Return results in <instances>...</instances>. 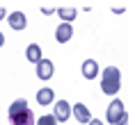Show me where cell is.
<instances>
[{
    "label": "cell",
    "mask_w": 135,
    "mask_h": 125,
    "mask_svg": "<svg viewBox=\"0 0 135 125\" xmlns=\"http://www.w3.org/2000/svg\"><path fill=\"white\" fill-rule=\"evenodd\" d=\"M71 111H73V116L78 118L80 123H89V121H92V114H89V109H87L83 102H76L71 107Z\"/></svg>",
    "instance_id": "cell-9"
},
{
    "label": "cell",
    "mask_w": 135,
    "mask_h": 125,
    "mask_svg": "<svg viewBox=\"0 0 135 125\" xmlns=\"http://www.w3.org/2000/svg\"><path fill=\"white\" fill-rule=\"evenodd\" d=\"M5 16H7V14H5V9L0 7V21H2V18H5Z\"/></svg>",
    "instance_id": "cell-16"
},
{
    "label": "cell",
    "mask_w": 135,
    "mask_h": 125,
    "mask_svg": "<svg viewBox=\"0 0 135 125\" xmlns=\"http://www.w3.org/2000/svg\"><path fill=\"white\" fill-rule=\"evenodd\" d=\"M57 16H60V18H62L64 23H69V25H71V21L76 18V9H69V7H60V9H57Z\"/></svg>",
    "instance_id": "cell-12"
},
{
    "label": "cell",
    "mask_w": 135,
    "mask_h": 125,
    "mask_svg": "<svg viewBox=\"0 0 135 125\" xmlns=\"http://www.w3.org/2000/svg\"><path fill=\"white\" fill-rule=\"evenodd\" d=\"M124 114H126L124 102H121V100H112V102H110V107H108V111H105V118H108V123H117Z\"/></svg>",
    "instance_id": "cell-3"
},
{
    "label": "cell",
    "mask_w": 135,
    "mask_h": 125,
    "mask_svg": "<svg viewBox=\"0 0 135 125\" xmlns=\"http://www.w3.org/2000/svg\"><path fill=\"white\" fill-rule=\"evenodd\" d=\"M96 75H99V64H96V59H85L83 62V77L85 80H94Z\"/></svg>",
    "instance_id": "cell-8"
},
{
    "label": "cell",
    "mask_w": 135,
    "mask_h": 125,
    "mask_svg": "<svg viewBox=\"0 0 135 125\" xmlns=\"http://www.w3.org/2000/svg\"><path fill=\"white\" fill-rule=\"evenodd\" d=\"M2 43H5V36H2V32H0V48H2Z\"/></svg>",
    "instance_id": "cell-17"
},
{
    "label": "cell",
    "mask_w": 135,
    "mask_h": 125,
    "mask_svg": "<svg viewBox=\"0 0 135 125\" xmlns=\"http://www.w3.org/2000/svg\"><path fill=\"white\" fill-rule=\"evenodd\" d=\"M9 123L12 125H35L37 118L32 114V109L28 107V100L25 98H18L12 102L9 107Z\"/></svg>",
    "instance_id": "cell-1"
},
{
    "label": "cell",
    "mask_w": 135,
    "mask_h": 125,
    "mask_svg": "<svg viewBox=\"0 0 135 125\" xmlns=\"http://www.w3.org/2000/svg\"><path fill=\"white\" fill-rule=\"evenodd\" d=\"M35 125H57V118L53 116V114H46V116L37 118V123H35Z\"/></svg>",
    "instance_id": "cell-13"
},
{
    "label": "cell",
    "mask_w": 135,
    "mask_h": 125,
    "mask_svg": "<svg viewBox=\"0 0 135 125\" xmlns=\"http://www.w3.org/2000/svg\"><path fill=\"white\" fill-rule=\"evenodd\" d=\"M37 102L41 105V107L53 105V102H55V91L50 89V86H41V89L37 91Z\"/></svg>",
    "instance_id": "cell-5"
},
{
    "label": "cell",
    "mask_w": 135,
    "mask_h": 125,
    "mask_svg": "<svg viewBox=\"0 0 135 125\" xmlns=\"http://www.w3.org/2000/svg\"><path fill=\"white\" fill-rule=\"evenodd\" d=\"M114 125H128V114H124V116H121V118H119V121H117Z\"/></svg>",
    "instance_id": "cell-14"
},
{
    "label": "cell",
    "mask_w": 135,
    "mask_h": 125,
    "mask_svg": "<svg viewBox=\"0 0 135 125\" xmlns=\"http://www.w3.org/2000/svg\"><path fill=\"white\" fill-rule=\"evenodd\" d=\"M9 25H12V30L21 32V30H25V25H28V18H25L23 12H14V14H9Z\"/></svg>",
    "instance_id": "cell-7"
},
{
    "label": "cell",
    "mask_w": 135,
    "mask_h": 125,
    "mask_svg": "<svg viewBox=\"0 0 135 125\" xmlns=\"http://www.w3.org/2000/svg\"><path fill=\"white\" fill-rule=\"evenodd\" d=\"M35 66H37V77H39V80L46 82V80L53 77V62H50V59H41V62L35 64Z\"/></svg>",
    "instance_id": "cell-6"
},
{
    "label": "cell",
    "mask_w": 135,
    "mask_h": 125,
    "mask_svg": "<svg viewBox=\"0 0 135 125\" xmlns=\"http://www.w3.org/2000/svg\"><path fill=\"white\" fill-rule=\"evenodd\" d=\"M25 57H28V62H32V64H39L44 59L41 57V48L37 46V43H30L28 48H25Z\"/></svg>",
    "instance_id": "cell-11"
},
{
    "label": "cell",
    "mask_w": 135,
    "mask_h": 125,
    "mask_svg": "<svg viewBox=\"0 0 135 125\" xmlns=\"http://www.w3.org/2000/svg\"><path fill=\"white\" fill-rule=\"evenodd\" d=\"M87 125H103V123H101L99 118H92V121H89V123H87Z\"/></svg>",
    "instance_id": "cell-15"
},
{
    "label": "cell",
    "mask_w": 135,
    "mask_h": 125,
    "mask_svg": "<svg viewBox=\"0 0 135 125\" xmlns=\"http://www.w3.org/2000/svg\"><path fill=\"white\" fill-rule=\"evenodd\" d=\"M53 116L57 118V123L69 121V116H71V105L66 102V100H57L55 102V114H53Z\"/></svg>",
    "instance_id": "cell-4"
},
{
    "label": "cell",
    "mask_w": 135,
    "mask_h": 125,
    "mask_svg": "<svg viewBox=\"0 0 135 125\" xmlns=\"http://www.w3.org/2000/svg\"><path fill=\"white\" fill-rule=\"evenodd\" d=\"M119 80H121L119 68L108 66V68L103 70V77H101V89H103V93H108V96H114V93L119 91Z\"/></svg>",
    "instance_id": "cell-2"
},
{
    "label": "cell",
    "mask_w": 135,
    "mask_h": 125,
    "mask_svg": "<svg viewBox=\"0 0 135 125\" xmlns=\"http://www.w3.org/2000/svg\"><path fill=\"white\" fill-rule=\"evenodd\" d=\"M71 36H73V28L69 25V23H62V25L57 28V32H55V39H57L60 43H66Z\"/></svg>",
    "instance_id": "cell-10"
}]
</instances>
